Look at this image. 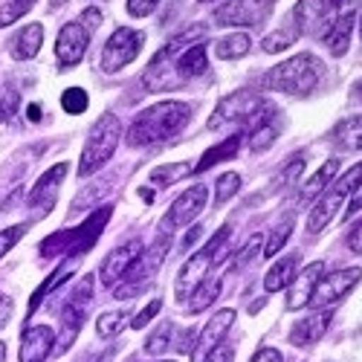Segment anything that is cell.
<instances>
[{
	"mask_svg": "<svg viewBox=\"0 0 362 362\" xmlns=\"http://www.w3.org/2000/svg\"><path fill=\"white\" fill-rule=\"evenodd\" d=\"M12 310H15V301L6 293H0V330H4L6 322L12 319Z\"/></svg>",
	"mask_w": 362,
	"mask_h": 362,
	"instance_id": "obj_49",
	"label": "cell"
},
{
	"mask_svg": "<svg viewBox=\"0 0 362 362\" xmlns=\"http://www.w3.org/2000/svg\"><path fill=\"white\" fill-rule=\"evenodd\" d=\"M26 116L33 119V122H38V119H41V105H29L26 107Z\"/></svg>",
	"mask_w": 362,
	"mask_h": 362,
	"instance_id": "obj_55",
	"label": "cell"
},
{
	"mask_svg": "<svg viewBox=\"0 0 362 362\" xmlns=\"http://www.w3.org/2000/svg\"><path fill=\"white\" fill-rule=\"evenodd\" d=\"M235 310H218L215 316H209V322H206V327L200 330V339H197V345H194V351H192V362H203L209 354H212L221 342H223V337L229 334V327L235 325Z\"/></svg>",
	"mask_w": 362,
	"mask_h": 362,
	"instance_id": "obj_15",
	"label": "cell"
},
{
	"mask_svg": "<svg viewBox=\"0 0 362 362\" xmlns=\"http://www.w3.org/2000/svg\"><path fill=\"white\" fill-rule=\"evenodd\" d=\"M296 41V29H281V33H273L269 38H264V49L267 52H281Z\"/></svg>",
	"mask_w": 362,
	"mask_h": 362,
	"instance_id": "obj_45",
	"label": "cell"
},
{
	"mask_svg": "<svg viewBox=\"0 0 362 362\" xmlns=\"http://www.w3.org/2000/svg\"><path fill=\"white\" fill-rule=\"evenodd\" d=\"M261 247H264V235H258V232H255V235L247 240V247L235 255V269H244L247 264H252V261H255V258L264 252Z\"/></svg>",
	"mask_w": 362,
	"mask_h": 362,
	"instance_id": "obj_40",
	"label": "cell"
},
{
	"mask_svg": "<svg viewBox=\"0 0 362 362\" xmlns=\"http://www.w3.org/2000/svg\"><path fill=\"white\" fill-rule=\"evenodd\" d=\"M157 6H160V0H128L131 18H148Z\"/></svg>",
	"mask_w": 362,
	"mask_h": 362,
	"instance_id": "obj_47",
	"label": "cell"
},
{
	"mask_svg": "<svg viewBox=\"0 0 362 362\" xmlns=\"http://www.w3.org/2000/svg\"><path fill=\"white\" fill-rule=\"evenodd\" d=\"M23 235H26V223H15V226H9V229H0V258H4Z\"/></svg>",
	"mask_w": 362,
	"mask_h": 362,
	"instance_id": "obj_44",
	"label": "cell"
},
{
	"mask_svg": "<svg viewBox=\"0 0 362 362\" xmlns=\"http://www.w3.org/2000/svg\"><path fill=\"white\" fill-rule=\"evenodd\" d=\"M122 327H125V313H122V310H116V313H102V316L96 319V334H99L102 339L116 337Z\"/></svg>",
	"mask_w": 362,
	"mask_h": 362,
	"instance_id": "obj_36",
	"label": "cell"
},
{
	"mask_svg": "<svg viewBox=\"0 0 362 362\" xmlns=\"http://www.w3.org/2000/svg\"><path fill=\"white\" fill-rule=\"evenodd\" d=\"M362 279V269L359 267H348V269H334V273H327L316 281V290H313V298L310 305H316L319 310L325 308H334L337 301H342Z\"/></svg>",
	"mask_w": 362,
	"mask_h": 362,
	"instance_id": "obj_10",
	"label": "cell"
},
{
	"mask_svg": "<svg viewBox=\"0 0 362 362\" xmlns=\"http://www.w3.org/2000/svg\"><path fill=\"white\" fill-rule=\"evenodd\" d=\"M240 192V174L235 171H226L218 177V183H215V200L218 203H226L229 197H235Z\"/></svg>",
	"mask_w": 362,
	"mask_h": 362,
	"instance_id": "obj_37",
	"label": "cell"
},
{
	"mask_svg": "<svg viewBox=\"0 0 362 362\" xmlns=\"http://www.w3.org/2000/svg\"><path fill=\"white\" fill-rule=\"evenodd\" d=\"M160 310H163V298H151L148 305H145V308H142V310H139V313L134 316V322H131V325H134V327L139 330V327H145V325H148L151 319H154V316H157Z\"/></svg>",
	"mask_w": 362,
	"mask_h": 362,
	"instance_id": "obj_46",
	"label": "cell"
},
{
	"mask_svg": "<svg viewBox=\"0 0 362 362\" xmlns=\"http://www.w3.org/2000/svg\"><path fill=\"white\" fill-rule=\"evenodd\" d=\"M0 119H4V102H0Z\"/></svg>",
	"mask_w": 362,
	"mask_h": 362,
	"instance_id": "obj_59",
	"label": "cell"
},
{
	"mask_svg": "<svg viewBox=\"0 0 362 362\" xmlns=\"http://www.w3.org/2000/svg\"><path fill=\"white\" fill-rule=\"evenodd\" d=\"M273 4L276 0H229L215 12V21L221 26H252L273 9Z\"/></svg>",
	"mask_w": 362,
	"mask_h": 362,
	"instance_id": "obj_13",
	"label": "cell"
},
{
	"mask_svg": "<svg viewBox=\"0 0 362 362\" xmlns=\"http://www.w3.org/2000/svg\"><path fill=\"white\" fill-rule=\"evenodd\" d=\"M359 180H362V163L354 165L345 177H339V183L330 189V192H322V194H319V200H316V206H313V212H310V218H308V232H310V235L322 232L330 221H334L337 209L342 206V200H345L348 194H354V189H356Z\"/></svg>",
	"mask_w": 362,
	"mask_h": 362,
	"instance_id": "obj_7",
	"label": "cell"
},
{
	"mask_svg": "<svg viewBox=\"0 0 362 362\" xmlns=\"http://www.w3.org/2000/svg\"><path fill=\"white\" fill-rule=\"evenodd\" d=\"M212 264H215V261H212V255H209L206 250L194 252V255L183 264V269H180V276H177V298H180V301H186V298L206 281L209 267H212Z\"/></svg>",
	"mask_w": 362,
	"mask_h": 362,
	"instance_id": "obj_19",
	"label": "cell"
},
{
	"mask_svg": "<svg viewBox=\"0 0 362 362\" xmlns=\"http://www.w3.org/2000/svg\"><path fill=\"white\" fill-rule=\"evenodd\" d=\"M163 362H174V359H163Z\"/></svg>",
	"mask_w": 362,
	"mask_h": 362,
	"instance_id": "obj_61",
	"label": "cell"
},
{
	"mask_svg": "<svg viewBox=\"0 0 362 362\" xmlns=\"http://www.w3.org/2000/svg\"><path fill=\"white\" fill-rule=\"evenodd\" d=\"M145 44V35L136 33V29H128V26H119L116 33L105 41L102 47V70L105 73H116V70H122L128 67L134 58L139 55Z\"/></svg>",
	"mask_w": 362,
	"mask_h": 362,
	"instance_id": "obj_8",
	"label": "cell"
},
{
	"mask_svg": "<svg viewBox=\"0 0 362 362\" xmlns=\"http://www.w3.org/2000/svg\"><path fill=\"white\" fill-rule=\"evenodd\" d=\"M330 139L339 151H362V116H351L330 131Z\"/></svg>",
	"mask_w": 362,
	"mask_h": 362,
	"instance_id": "obj_27",
	"label": "cell"
},
{
	"mask_svg": "<svg viewBox=\"0 0 362 362\" xmlns=\"http://www.w3.org/2000/svg\"><path fill=\"white\" fill-rule=\"evenodd\" d=\"M359 93H362V81H359Z\"/></svg>",
	"mask_w": 362,
	"mask_h": 362,
	"instance_id": "obj_60",
	"label": "cell"
},
{
	"mask_svg": "<svg viewBox=\"0 0 362 362\" xmlns=\"http://www.w3.org/2000/svg\"><path fill=\"white\" fill-rule=\"evenodd\" d=\"M186 174H192V165L189 163H174V165H160V168H154L151 171V183L154 186H171V183H177L180 177H186Z\"/></svg>",
	"mask_w": 362,
	"mask_h": 362,
	"instance_id": "obj_32",
	"label": "cell"
},
{
	"mask_svg": "<svg viewBox=\"0 0 362 362\" xmlns=\"http://www.w3.org/2000/svg\"><path fill=\"white\" fill-rule=\"evenodd\" d=\"M49 4H52V6L58 9V6H62V4H64V0H49Z\"/></svg>",
	"mask_w": 362,
	"mask_h": 362,
	"instance_id": "obj_58",
	"label": "cell"
},
{
	"mask_svg": "<svg viewBox=\"0 0 362 362\" xmlns=\"http://www.w3.org/2000/svg\"><path fill=\"white\" fill-rule=\"evenodd\" d=\"M87 44H90V33L81 23H64L62 33H58V41H55L58 62L64 67H76L81 62V55L87 52Z\"/></svg>",
	"mask_w": 362,
	"mask_h": 362,
	"instance_id": "obj_17",
	"label": "cell"
},
{
	"mask_svg": "<svg viewBox=\"0 0 362 362\" xmlns=\"http://www.w3.org/2000/svg\"><path fill=\"white\" fill-rule=\"evenodd\" d=\"M35 0H12V4H6L4 9H0V26H12L21 15H26L29 9H33Z\"/></svg>",
	"mask_w": 362,
	"mask_h": 362,
	"instance_id": "obj_42",
	"label": "cell"
},
{
	"mask_svg": "<svg viewBox=\"0 0 362 362\" xmlns=\"http://www.w3.org/2000/svg\"><path fill=\"white\" fill-rule=\"evenodd\" d=\"M232 238V226L229 223H223L215 235H212V240L206 244V252L212 255V261H223L226 258V252H229V247H226V240Z\"/></svg>",
	"mask_w": 362,
	"mask_h": 362,
	"instance_id": "obj_39",
	"label": "cell"
},
{
	"mask_svg": "<svg viewBox=\"0 0 362 362\" xmlns=\"http://www.w3.org/2000/svg\"><path fill=\"white\" fill-rule=\"evenodd\" d=\"M203 235V226H192L189 232H186V238H183V250H189V247H194L197 244V238Z\"/></svg>",
	"mask_w": 362,
	"mask_h": 362,
	"instance_id": "obj_54",
	"label": "cell"
},
{
	"mask_svg": "<svg viewBox=\"0 0 362 362\" xmlns=\"http://www.w3.org/2000/svg\"><path fill=\"white\" fill-rule=\"evenodd\" d=\"M4 359H6V345L0 342V362H4Z\"/></svg>",
	"mask_w": 362,
	"mask_h": 362,
	"instance_id": "obj_57",
	"label": "cell"
},
{
	"mask_svg": "<svg viewBox=\"0 0 362 362\" xmlns=\"http://www.w3.org/2000/svg\"><path fill=\"white\" fill-rule=\"evenodd\" d=\"M67 163H58V165H52L38 183H35V189L29 192V209H35L38 215H44V212H49L52 209V203H55V194H58V189H62V183H64V177H67Z\"/></svg>",
	"mask_w": 362,
	"mask_h": 362,
	"instance_id": "obj_18",
	"label": "cell"
},
{
	"mask_svg": "<svg viewBox=\"0 0 362 362\" xmlns=\"http://www.w3.org/2000/svg\"><path fill=\"white\" fill-rule=\"evenodd\" d=\"M142 252H145L142 240H128V244L116 247V250L102 261V273H99L102 284H105V287H116L119 281L128 276V269L134 267V261H136Z\"/></svg>",
	"mask_w": 362,
	"mask_h": 362,
	"instance_id": "obj_14",
	"label": "cell"
},
{
	"mask_svg": "<svg viewBox=\"0 0 362 362\" xmlns=\"http://www.w3.org/2000/svg\"><path fill=\"white\" fill-rule=\"evenodd\" d=\"M240 139H244V134H232V136H226L221 145H215V148H209L206 154L200 157V163L192 168V171H197V174H203V171H209L212 165H218V163H223V160H232L235 154H238V148H240Z\"/></svg>",
	"mask_w": 362,
	"mask_h": 362,
	"instance_id": "obj_26",
	"label": "cell"
},
{
	"mask_svg": "<svg viewBox=\"0 0 362 362\" xmlns=\"http://www.w3.org/2000/svg\"><path fill=\"white\" fill-rule=\"evenodd\" d=\"M44 44V26L41 23H29L23 26V33L15 35V44H12V55L18 58V62H33V58L38 55Z\"/></svg>",
	"mask_w": 362,
	"mask_h": 362,
	"instance_id": "obj_25",
	"label": "cell"
},
{
	"mask_svg": "<svg viewBox=\"0 0 362 362\" xmlns=\"http://www.w3.org/2000/svg\"><path fill=\"white\" fill-rule=\"evenodd\" d=\"M276 136H279V128H276L273 122H267V125L255 128L252 136H250V151H252V154H261V151H267L269 145L276 142Z\"/></svg>",
	"mask_w": 362,
	"mask_h": 362,
	"instance_id": "obj_38",
	"label": "cell"
},
{
	"mask_svg": "<svg viewBox=\"0 0 362 362\" xmlns=\"http://www.w3.org/2000/svg\"><path fill=\"white\" fill-rule=\"evenodd\" d=\"M322 76H325V67L319 58L313 52H298L287 58V62L276 64L273 70H267L264 87L279 90V93H287V96H310L319 87Z\"/></svg>",
	"mask_w": 362,
	"mask_h": 362,
	"instance_id": "obj_2",
	"label": "cell"
},
{
	"mask_svg": "<svg viewBox=\"0 0 362 362\" xmlns=\"http://www.w3.org/2000/svg\"><path fill=\"white\" fill-rule=\"evenodd\" d=\"M342 0H298L296 4V33L325 35L337 21V9Z\"/></svg>",
	"mask_w": 362,
	"mask_h": 362,
	"instance_id": "obj_9",
	"label": "cell"
},
{
	"mask_svg": "<svg viewBox=\"0 0 362 362\" xmlns=\"http://www.w3.org/2000/svg\"><path fill=\"white\" fill-rule=\"evenodd\" d=\"M139 194H142V197H145V203H151V197H154V194H151V189H142V192H139Z\"/></svg>",
	"mask_w": 362,
	"mask_h": 362,
	"instance_id": "obj_56",
	"label": "cell"
},
{
	"mask_svg": "<svg viewBox=\"0 0 362 362\" xmlns=\"http://www.w3.org/2000/svg\"><path fill=\"white\" fill-rule=\"evenodd\" d=\"M52 348H55V330L49 325H33L21 337L18 362H47Z\"/></svg>",
	"mask_w": 362,
	"mask_h": 362,
	"instance_id": "obj_16",
	"label": "cell"
},
{
	"mask_svg": "<svg viewBox=\"0 0 362 362\" xmlns=\"http://www.w3.org/2000/svg\"><path fill=\"white\" fill-rule=\"evenodd\" d=\"M168 240H171L168 232H160L154 244H151V247L134 261V267L128 269V276L119 281V287H113V290H116L113 296H119V298H131L136 290H145V287L151 284V279L157 276V269L163 267L165 255H168Z\"/></svg>",
	"mask_w": 362,
	"mask_h": 362,
	"instance_id": "obj_5",
	"label": "cell"
},
{
	"mask_svg": "<svg viewBox=\"0 0 362 362\" xmlns=\"http://www.w3.org/2000/svg\"><path fill=\"white\" fill-rule=\"evenodd\" d=\"M81 21H84L81 26L90 33V29H96V26L102 23V9H96V6H93V9H84V12H81Z\"/></svg>",
	"mask_w": 362,
	"mask_h": 362,
	"instance_id": "obj_51",
	"label": "cell"
},
{
	"mask_svg": "<svg viewBox=\"0 0 362 362\" xmlns=\"http://www.w3.org/2000/svg\"><path fill=\"white\" fill-rule=\"evenodd\" d=\"M264 99L255 93L252 87H240L235 93L223 96L215 107V113L209 116V131H221L223 125H247L250 119L258 113Z\"/></svg>",
	"mask_w": 362,
	"mask_h": 362,
	"instance_id": "obj_6",
	"label": "cell"
},
{
	"mask_svg": "<svg viewBox=\"0 0 362 362\" xmlns=\"http://www.w3.org/2000/svg\"><path fill=\"white\" fill-rule=\"evenodd\" d=\"M110 212H113L110 206H102L99 212L90 215L81 226H76V229H62V232L49 235L44 244H41V255H64V258H78V255H84L90 247L96 244V238L102 235L105 223L110 221Z\"/></svg>",
	"mask_w": 362,
	"mask_h": 362,
	"instance_id": "obj_3",
	"label": "cell"
},
{
	"mask_svg": "<svg viewBox=\"0 0 362 362\" xmlns=\"http://www.w3.org/2000/svg\"><path fill=\"white\" fill-rule=\"evenodd\" d=\"M107 189H110V180H99L96 186H87V189H81V192L76 194L73 212H81V209L93 206V203H99V197H105V194H107Z\"/></svg>",
	"mask_w": 362,
	"mask_h": 362,
	"instance_id": "obj_34",
	"label": "cell"
},
{
	"mask_svg": "<svg viewBox=\"0 0 362 362\" xmlns=\"http://www.w3.org/2000/svg\"><path fill=\"white\" fill-rule=\"evenodd\" d=\"M322 273H325V267H322V261H316V264H310L308 269H301V276H296V279L290 281L287 310H301V308L310 305L313 290H316V281L322 279Z\"/></svg>",
	"mask_w": 362,
	"mask_h": 362,
	"instance_id": "obj_20",
	"label": "cell"
},
{
	"mask_svg": "<svg viewBox=\"0 0 362 362\" xmlns=\"http://www.w3.org/2000/svg\"><path fill=\"white\" fill-rule=\"evenodd\" d=\"M171 67H174V76H177L180 81H189V78L203 76V73H206V67H209L203 41H200V44H194V47H189L186 52H180V55L174 58V64H171Z\"/></svg>",
	"mask_w": 362,
	"mask_h": 362,
	"instance_id": "obj_23",
	"label": "cell"
},
{
	"mask_svg": "<svg viewBox=\"0 0 362 362\" xmlns=\"http://www.w3.org/2000/svg\"><path fill=\"white\" fill-rule=\"evenodd\" d=\"M93 276H84L78 281V287L70 293V301L64 308V330H62V342H58V351H67V345H73L78 327L84 325V313H87V305L93 298Z\"/></svg>",
	"mask_w": 362,
	"mask_h": 362,
	"instance_id": "obj_12",
	"label": "cell"
},
{
	"mask_svg": "<svg viewBox=\"0 0 362 362\" xmlns=\"http://www.w3.org/2000/svg\"><path fill=\"white\" fill-rule=\"evenodd\" d=\"M250 47H252V41L247 33H235V35L221 38L215 44V52H218V58H223V62H238V58H244L250 52Z\"/></svg>",
	"mask_w": 362,
	"mask_h": 362,
	"instance_id": "obj_30",
	"label": "cell"
},
{
	"mask_svg": "<svg viewBox=\"0 0 362 362\" xmlns=\"http://www.w3.org/2000/svg\"><path fill=\"white\" fill-rule=\"evenodd\" d=\"M330 319H334L330 308L305 316L301 322L293 325V330H290V342H293V345H313V342H319V339L325 337V330H327Z\"/></svg>",
	"mask_w": 362,
	"mask_h": 362,
	"instance_id": "obj_21",
	"label": "cell"
},
{
	"mask_svg": "<svg viewBox=\"0 0 362 362\" xmlns=\"http://www.w3.org/2000/svg\"><path fill=\"white\" fill-rule=\"evenodd\" d=\"M354 23H356V12L348 9L342 15H337V21L330 23V29L325 33V44L330 49V55H345L351 47V33H354Z\"/></svg>",
	"mask_w": 362,
	"mask_h": 362,
	"instance_id": "obj_22",
	"label": "cell"
},
{
	"mask_svg": "<svg viewBox=\"0 0 362 362\" xmlns=\"http://www.w3.org/2000/svg\"><path fill=\"white\" fill-rule=\"evenodd\" d=\"M296 267H298V255H287L279 264H273V267L267 269V276H264V290L276 293V290L287 287L296 279Z\"/></svg>",
	"mask_w": 362,
	"mask_h": 362,
	"instance_id": "obj_28",
	"label": "cell"
},
{
	"mask_svg": "<svg viewBox=\"0 0 362 362\" xmlns=\"http://www.w3.org/2000/svg\"><path fill=\"white\" fill-rule=\"evenodd\" d=\"M87 93H84V90L81 87H70V90H64V96H62V107L67 110V113H84L87 110Z\"/></svg>",
	"mask_w": 362,
	"mask_h": 362,
	"instance_id": "obj_41",
	"label": "cell"
},
{
	"mask_svg": "<svg viewBox=\"0 0 362 362\" xmlns=\"http://www.w3.org/2000/svg\"><path fill=\"white\" fill-rule=\"evenodd\" d=\"M337 171H339V160H327L305 186H301V200H319V194L334 183V177H337Z\"/></svg>",
	"mask_w": 362,
	"mask_h": 362,
	"instance_id": "obj_29",
	"label": "cell"
},
{
	"mask_svg": "<svg viewBox=\"0 0 362 362\" xmlns=\"http://www.w3.org/2000/svg\"><path fill=\"white\" fill-rule=\"evenodd\" d=\"M252 362H284V356H281V351H276V348H261V351L252 356Z\"/></svg>",
	"mask_w": 362,
	"mask_h": 362,
	"instance_id": "obj_53",
	"label": "cell"
},
{
	"mask_svg": "<svg viewBox=\"0 0 362 362\" xmlns=\"http://www.w3.org/2000/svg\"><path fill=\"white\" fill-rule=\"evenodd\" d=\"M221 296V279H206L192 296H189V313H203L209 305Z\"/></svg>",
	"mask_w": 362,
	"mask_h": 362,
	"instance_id": "obj_31",
	"label": "cell"
},
{
	"mask_svg": "<svg viewBox=\"0 0 362 362\" xmlns=\"http://www.w3.org/2000/svg\"><path fill=\"white\" fill-rule=\"evenodd\" d=\"M171 334H174V325H171V322H163V325L154 330V334L145 339V354H151V356L163 354V351L171 345Z\"/></svg>",
	"mask_w": 362,
	"mask_h": 362,
	"instance_id": "obj_33",
	"label": "cell"
},
{
	"mask_svg": "<svg viewBox=\"0 0 362 362\" xmlns=\"http://www.w3.org/2000/svg\"><path fill=\"white\" fill-rule=\"evenodd\" d=\"M206 197H209V192H206L203 183L186 189L183 194H180V197L171 203L168 212H165V218H163V229H160V232H168V235H171L174 229L192 223V221L203 212V209H206Z\"/></svg>",
	"mask_w": 362,
	"mask_h": 362,
	"instance_id": "obj_11",
	"label": "cell"
},
{
	"mask_svg": "<svg viewBox=\"0 0 362 362\" xmlns=\"http://www.w3.org/2000/svg\"><path fill=\"white\" fill-rule=\"evenodd\" d=\"M356 212H362V180L356 183V189H354V194H351V203H348V218H354Z\"/></svg>",
	"mask_w": 362,
	"mask_h": 362,
	"instance_id": "obj_52",
	"label": "cell"
},
{
	"mask_svg": "<svg viewBox=\"0 0 362 362\" xmlns=\"http://www.w3.org/2000/svg\"><path fill=\"white\" fill-rule=\"evenodd\" d=\"M200 4H209V0H200Z\"/></svg>",
	"mask_w": 362,
	"mask_h": 362,
	"instance_id": "obj_62",
	"label": "cell"
},
{
	"mask_svg": "<svg viewBox=\"0 0 362 362\" xmlns=\"http://www.w3.org/2000/svg\"><path fill=\"white\" fill-rule=\"evenodd\" d=\"M348 250L356 252V255H362V221L354 223V229L348 232Z\"/></svg>",
	"mask_w": 362,
	"mask_h": 362,
	"instance_id": "obj_50",
	"label": "cell"
},
{
	"mask_svg": "<svg viewBox=\"0 0 362 362\" xmlns=\"http://www.w3.org/2000/svg\"><path fill=\"white\" fill-rule=\"evenodd\" d=\"M76 261H78V258H64L62 264H58V267L52 269V276H49V279H47V281H44V284L35 290V296H33V298H29L26 319H29V316H35V310L41 308V301H44V298H49L55 287H62V284H64V281L73 276V267H76Z\"/></svg>",
	"mask_w": 362,
	"mask_h": 362,
	"instance_id": "obj_24",
	"label": "cell"
},
{
	"mask_svg": "<svg viewBox=\"0 0 362 362\" xmlns=\"http://www.w3.org/2000/svg\"><path fill=\"white\" fill-rule=\"evenodd\" d=\"M232 359H235V348H229L226 342H221V345H218L212 354H209L203 362H232Z\"/></svg>",
	"mask_w": 362,
	"mask_h": 362,
	"instance_id": "obj_48",
	"label": "cell"
},
{
	"mask_svg": "<svg viewBox=\"0 0 362 362\" xmlns=\"http://www.w3.org/2000/svg\"><path fill=\"white\" fill-rule=\"evenodd\" d=\"M305 174V160L301 157H296V160H290L284 168H281V174H279V180H276V189H287V186H293L296 180Z\"/></svg>",
	"mask_w": 362,
	"mask_h": 362,
	"instance_id": "obj_43",
	"label": "cell"
},
{
	"mask_svg": "<svg viewBox=\"0 0 362 362\" xmlns=\"http://www.w3.org/2000/svg\"><path fill=\"white\" fill-rule=\"evenodd\" d=\"M119 136H122V125H119V119L113 113H102L99 122L93 125V131H90L87 142H84L78 174L81 177H90V174H96L105 163H110V157L116 154Z\"/></svg>",
	"mask_w": 362,
	"mask_h": 362,
	"instance_id": "obj_4",
	"label": "cell"
},
{
	"mask_svg": "<svg viewBox=\"0 0 362 362\" xmlns=\"http://www.w3.org/2000/svg\"><path fill=\"white\" fill-rule=\"evenodd\" d=\"M290 235H293V218H287L281 226L273 229V235H269V240L264 244V255H267V258L279 255V250H284V244H287V238H290Z\"/></svg>",
	"mask_w": 362,
	"mask_h": 362,
	"instance_id": "obj_35",
	"label": "cell"
},
{
	"mask_svg": "<svg viewBox=\"0 0 362 362\" xmlns=\"http://www.w3.org/2000/svg\"><path fill=\"white\" fill-rule=\"evenodd\" d=\"M192 119V107L186 102H157L134 116L128 128V145L131 148H145L174 136L180 128Z\"/></svg>",
	"mask_w": 362,
	"mask_h": 362,
	"instance_id": "obj_1",
	"label": "cell"
}]
</instances>
